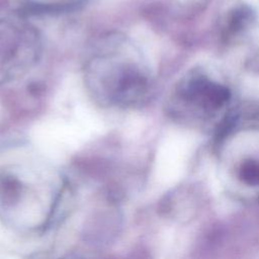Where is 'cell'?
<instances>
[{"mask_svg": "<svg viewBox=\"0 0 259 259\" xmlns=\"http://www.w3.org/2000/svg\"><path fill=\"white\" fill-rule=\"evenodd\" d=\"M85 82L102 104L133 106L149 90V78L127 37L108 34L97 41L85 64Z\"/></svg>", "mask_w": 259, "mask_h": 259, "instance_id": "cell-1", "label": "cell"}, {"mask_svg": "<svg viewBox=\"0 0 259 259\" xmlns=\"http://www.w3.org/2000/svg\"><path fill=\"white\" fill-rule=\"evenodd\" d=\"M86 0H26V12H67L76 9Z\"/></svg>", "mask_w": 259, "mask_h": 259, "instance_id": "cell-2", "label": "cell"}, {"mask_svg": "<svg viewBox=\"0 0 259 259\" xmlns=\"http://www.w3.org/2000/svg\"><path fill=\"white\" fill-rule=\"evenodd\" d=\"M241 178L249 184H259V164L245 163L241 169Z\"/></svg>", "mask_w": 259, "mask_h": 259, "instance_id": "cell-3", "label": "cell"}]
</instances>
